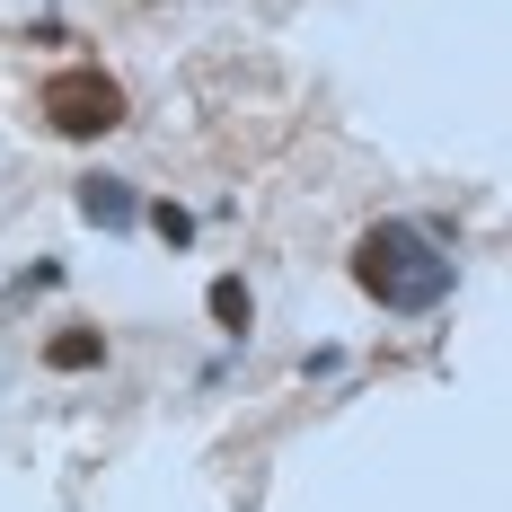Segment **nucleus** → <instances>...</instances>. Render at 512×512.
Masks as SVG:
<instances>
[{
  "label": "nucleus",
  "mask_w": 512,
  "mask_h": 512,
  "mask_svg": "<svg viewBox=\"0 0 512 512\" xmlns=\"http://www.w3.org/2000/svg\"><path fill=\"white\" fill-rule=\"evenodd\" d=\"M345 274L371 309L389 318H433V309L460 292V256L442 248L433 221H371L354 248H345Z\"/></svg>",
  "instance_id": "1"
},
{
  "label": "nucleus",
  "mask_w": 512,
  "mask_h": 512,
  "mask_svg": "<svg viewBox=\"0 0 512 512\" xmlns=\"http://www.w3.org/2000/svg\"><path fill=\"white\" fill-rule=\"evenodd\" d=\"M36 106H45V124L62 133V142H106V133H124V80L115 71H98V62H71V71H53L45 89H36Z\"/></svg>",
  "instance_id": "2"
},
{
  "label": "nucleus",
  "mask_w": 512,
  "mask_h": 512,
  "mask_svg": "<svg viewBox=\"0 0 512 512\" xmlns=\"http://www.w3.org/2000/svg\"><path fill=\"white\" fill-rule=\"evenodd\" d=\"M71 204H80V221L106 230V239H133V230H142V186H133L124 168H89V177H71Z\"/></svg>",
  "instance_id": "3"
},
{
  "label": "nucleus",
  "mask_w": 512,
  "mask_h": 512,
  "mask_svg": "<svg viewBox=\"0 0 512 512\" xmlns=\"http://www.w3.org/2000/svg\"><path fill=\"white\" fill-rule=\"evenodd\" d=\"M106 354H115V336H106L98 318H62L45 345H36V362H45L53 380H80V371H106Z\"/></svg>",
  "instance_id": "4"
},
{
  "label": "nucleus",
  "mask_w": 512,
  "mask_h": 512,
  "mask_svg": "<svg viewBox=\"0 0 512 512\" xmlns=\"http://www.w3.org/2000/svg\"><path fill=\"white\" fill-rule=\"evenodd\" d=\"M204 318H212L221 345H248V336H256V283H248V274H212V283H204Z\"/></svg>",
  "instance_id": "5"
},
{
  "label": "nucleus",
  "mask_w": 512,
  "mask_h": 512,
  "mask_svg": "<svg viewBox=\"0 0 512 512\" xmlns=\"http://www.w3.org/2000/svg\"><path fill=\"white\" fill-rule=\"evenodd\" d=\"M142 230H151V239H159L168 256H186L204 221H195V204H177V195H151V204H142Z\"/></svg>",
  "instance_id": "6"
},
{
  "label": "nucleus",
  "mask_w": 512,
  "mask_h": 512,
  "mask_svg": "<svg viewBox=\"0 0 512 512\" xmlns=\"http://www.w3.org/2000/svg\"><path fill=\"white\" fill-rule=\"evenodd\" d=\"M27 292H62V256H36V265L9 283V301H27ZM9 301H0V309H9Z\"/></svg>",
  "instance_id": "7"
},
{
  "label": "nucleus",
  "mask_w": 512,
  "mask_h": 512,
  "mask_svg": "<svg viewBox=\"0 0 512 512\" xmlns=\"http://www.w3.org/2000/svg\"><path fill=\"white\" fill-rule=\"evenodd\" d=\"M301 380H345V345H309V354H301Z\"/></svg>",
  "instance_id": "8"
}]
</instances>
